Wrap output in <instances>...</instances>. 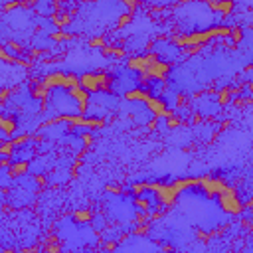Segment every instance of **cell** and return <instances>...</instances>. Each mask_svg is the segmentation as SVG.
<instances>
[{"label": "cell", "mask_w": 253, "mask_h": 253, "mask_svg": "<svg viewBox=\"0 0 253 253\" xmlns=\"http://www.w3.org/2000/svg\"><path fill=\"white\" fill-rule=\"evenodd\" d=\"M123 97H125V101H126V103H142V105H144V103H146V99L150 97V93H148L144 87H136V89L126 91Z\"/></svg>", "instance_id": "13"}, {"label": "cell", "mask_w": 253, "mask_h": 253, "mask_svg": "<svg viewBox=\"0 0 253 253\" xmlns=\"http://www.w3.org/2000/svg\"><path fill=\"white\" fill-rule=\"evenodd\" d=\"M217 208L225 213V215H231V217H241L243 215V200L239 196V192L235 188H227L223 194H219L217 198Z\"/></svg>", "instance_id": "3"}, {"label": "cell", "mask_w": 253, "mask_h": 253, "mask_svg": "<svg viewBox=\"0 0 253 253\" xmlns=\"http://www.w3.org/2000/svg\"><path fill=\"white\" fill-rule=\"evenodd\" d=\"M14 154V146L10 140H2L0 142V158H12Z\"/></svg>", "instance_id": "19"}, {"label": "cell", "mask_w": 253, "mask_h": 253, "mask_svg": "<svg viewBox=\"0 0 253 253\" xmlns=\"http://www.w3.org/2000/svg\"><path fill=\"white\" fill-rule=\"evenodd\" d=\"M32 12H36L42 18H51L57 12V2H34Z\"/></svg>", "instance_id": "11"}, {"label": "cell", "mask_w": 253, "mask_h": 253, "mask_svg": "<svg viewBox=\"0 0 253 253\" xmlns=\"http://www.w3.org/2000/svg\"><path fill=\"white\" fill-rule=\"evenodd\" d=\"M166 121V126L168 128H176V126H180V123H182V119L178 117V115H172V117H168V119H164Z\"/></svg>", "instance_id": "21"}, {"label": "cell", "mask_w": 253, "mask_h": 253, "mask_svg": "<svg viewBox=\"0 0 253 253\" xmlns=\"http://www.w3.org/2000/svg\"><path fill=\"white\" fill-rule=\"evenodd\" d=\"M28 174H30V160H14L6 170V176L12 180H20Z\"/></svg>", "instance_id": "10"}, {"label": "cell", "mask_w": 253, "mask_h": 253, "mask_svg": "<svg viewBox=\"0 0 253 253\" xmlns=\"http://www.w3.org/2000/svg\"><path fill=\"white\" fill-rule=\"evenodd\" d=\"M87 45L93 47V49H103L107 45V40H105V36H93V38L87 40Z\"/></svg>", "instance_id": "18"}, {"label": "cell", "mask_w": 253, "mask_h": 253, "mask_svg": "<svg viewBox=\"0 0 253 253\" xmlns=\"http://www.w3.org/2000/svg\"><path fill=\"white\" fill-rule=\"evenodd\" d=\"M71 219H73V223H77V225H87V223H91V219H93V211H91V210H75V211L71 213Z\"/></svg>", "instance_id": "14"}, {"label": "cell", "mask_w": 253, "mask_h": 253, "mask_svg": "<svg viewBox=\"0 0 253 253\" xmlns=\"http://www.w3.org/2000/svg\"><path fill=\"white\" fill-rule=\"evenodd\" d=\"M16 130H18V121H16V117L10 115V113L0 115V136H2V140H10V138L16 134Z\"/></svg>", "instance_id": "8"}, {"label": "cell", "mask_w": 253, "mask_h": 253, "mask_svg": "<svg viewBox=\"0 0 253 253\" xmlns=\"http://www.w3.org/2000/svg\"><path fill=\"white\" fill-rule=\"evenodd\" d=\"M202 49H204V47L194 45V47H184V49H180V51H182V55H198V53H202Z\"/></svg>", "instance_id": "22"}, {"label": "cell", "mask_w": 253, "mask_h": 253, "mask_svg": "<svg viewBox=\"0 0 253 253\" xmlns=\"http://www.w3.org/2000/svg\"><path fill=\"white\" fill-rule=\"evenodd\" d=\"M40 83L45 89H49V91H55V89L69 91V89H73V87L79 85V75L69 73V71H49V73H45L40 79Z\"/></svg>", "instance_id": "2"}, {"label": "cell", "mask_w": 253, "mask_h": 253, "mask_svg": "<svg viewBox=\"0 0 253 253\" xmlns=\"http://www.w3.org/2000/svg\"><path fill=\"white\" fill-rule=\"evenodd\" d=\"M93 253H95V251H93ZM97 253H103V251H97Z\"/></svg>", "instance_id": "25"}, {"label": "cell", "mask_w": 253, "mask_h": 253, "mask_svg": "<svg viewBox=\"0 0 253 253\" xmlns=\"http://www.w3.org/2000/svg\"><path fill=\"white\" fill-rule=\"evenodd\" d=\"M42 253H63L61 241H57V243H42Z\"/></svg>", "instance_id": "20"}, {"label": "cell", "mask_w": 253, "mask_h": 253, "mask_svg": "<svg viewBox=\"0 0 253 253\" xmlns=\"http://www.w3.org/2000/svg\"><path fill=\"white\" fill-rule=\"evenodd\" d=\"M107 192L113 194V196H121V194H123V188H119V186L113 184V186H107Z\"/></svg>", "instance_id": "23"}, {"label": "cell", "mask_w": 253, "mask_h": 253, "mask_svg": "<svg viewBox=\"0 0 253 253\" xmlns=\"http://www.w3.org/2000/svg\"><path fill=\"white\" fill-rule=\"evenodd\" d=\"M79 87L85 89L89 95L111 93L113 73H107V71H85V73L79 75Z\"/></svg>", "instance_id": "1"}, {"label": "cell", "mask_w": 253, "mask_h": 253, "mask_svg": "<svg viewBox=\"0 0 253 253\" xmlns=\"http://www.w3.org/2000/svg\"><path fill=\"white\" fill-rule=\"evenodd\" d=\"M132 12H123V14H119V18H117V22H115V28L117 30H123L125 26H128L130 22H132Z\"/></svg>", "instance_id": "17"}, {"label": "cell", "mask_w": 253, "mask_h": 253, "mask_svg": "<svg viewBox=\"0 0 253 253\" xmlns=\"http://www.w3.org/2000/svg\"><path fill=\"white\" fill-rule=\"evenodd\" d=\"M156 59H160L154 51H144V53H138V55H130V57H126V63H125V67L128 69V71H132L134 75H140L142 71H146V67L150 65V63H154Z\"/></svg>", "instance_id": "6"}, {"label": "cell", "mask_w": 253, "mask_h": 253, "mask_svg": "<svg viewBox=\"0 0 253 253\" xmlns=\"http://www.w3.org/2000/svg\"><path fill=\"white\" fill-rule=\"evenodd\" d=\"M107 125V121L105 119H97V117H83V126L91 132V130H99V128H103Z\"/></svg>", "instance_id": "16"}, {"label": "cell", "mask_w": 253, "mask_h": 253, "mask_svg": "<svg viewBox=\"0 0 253 253\" xmlns=\"http://www.w3.org/2000/svg\"><path fill=\"white\" fill-rule=\"evenodd\" d=\"M170 71H172V67H170L168 61L156 59L154 63H150V65L146 67V71H142V73L138 75V83H140L142 87H144L146 83H150V81H164V83H166Z\"/></svg>", "instance_id": "4"}, {"label": "cell", "mask_w": 253, "mask_h": 253, "mask_svg": "<svg viewBox=\"0 0 253 253\" xmlns=\"http://www.w3.org/2000/svg\"><path fill=\"white\" fill-rule=\"evenodd\" d=\"M2 45H4V49H6L14 59H18V61H20V59H24V53L28 51V49L24 47V43H22V42H18V40H8V42H4Z\"/></svg>", "instance_id": "12"}, {"label": "cell", "mask_w": 253, "mask_h": 253, "mask_svg": "<svg viewBox=\"0 0 253 253\" xmlns=\"http://www.w3.org/2000/svg\"><path fill=\"white\" fill-rule=\"evenodd\" d=\"M243 36H245V30H243L241 26H231L227 40L231 42V45H233V47H237V45L243 42Z\"/></svg>", "instance_id": "15"}, {"label": "cell", "mask_w": 253, "mask_h": 253, "mask_svg": "<svg viewBox=\"0 0 253 253\" xmlns=\"http://www.w3.org/2000/svg\"><path fill=\"white\" fill-rule=\"evenodd\" d=\"M206 8L211 12V16L227 18L235 10V2L233 0H208L206 2Z\"/></svg>", "instance_id": "7"}, {"label": "cell", "mask_w": 253, "mask_h": 253, "mask_svg": "<svg viewBox=\"0 0 253 253\" xmlns=\"http://www.w3.org/2000/svg\"><path fill=\"white\" fill-rule=\"evenodd\" d=\"M6 113V105L4 103H0V115H4Z\"/></svg>", "instance_id": "24"}, {"label": "cell", "mask_w": 253, "mask_h": 253, "mask_svg": "<svg viewBox=\"0 0 253 253\" xmlns=\"http://www.w3.org/2000/svg\"><path fill=\"white\" fill-rule=\"evenodd\" d=\"M227 188H229V184H227L221 176H200L196 190L204 192L206 198H217V196L223 194Z\"/></svg>", "instance_id": "5"}, {"label": "cell", "mask_w": 253, "mask_h": 253, "mask_svg": "<svg viewBox=\"0 0 253 253\" xmlns=\"http://www.w3.org/2000/svg\"><path fill=\"white\" fill-rule=\"evenodd\" d=\"M67 93H69V97L73 99V103L77 105L79 115L83 117V115H85V111H87V107H89V99H91V95H89L85 89H81L79 85H77V87H73V89H69Z\"/></svg>", "instance_id": "9"}]
</instances>
